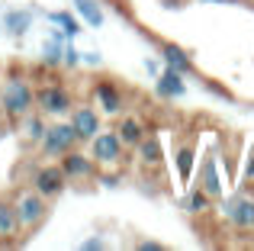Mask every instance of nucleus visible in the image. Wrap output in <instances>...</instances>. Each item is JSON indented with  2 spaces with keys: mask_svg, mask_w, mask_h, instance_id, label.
I'll list each match as a JSON object with an SVG mask.
<instances>
[{
  "mask_svg": "<svg viewBox=\"0 0 254 251\" xmlns=\"http://www.w3.org/2000/svg\"><path fill=\"white\" fill-rule=\"evenodd\" d=\"M199 187H203L212 200H222L225 184H222V177H219V155L216 151H209V155L203 158V164H199Z\"/></svg>",
  "mask_w": 254,
  "mask_h": 251,
  "instance_id": "nucleus-10",
  "label": "nucleus"
},
{
  "mask_svg": "<svg viewBox=\"0 0 254 251\" xmlns=\"http://www.w3.org/2000/svg\"><path fill=\"white\" fill-rule=\"evenodd\" d=\"M10 203H13V213H16L19 235H32L45 219H49V200L39 196L32 187H19Z\"/></svg>",
  "mask_w": 254,
  "mask_h": 251,
  "instance_id": "nucleus-1",
  "label": "nucleus"
},
{
  "mask_svg": "<svg viewBox=\"0 0 254 251\" xmlns=\"http://www.w3.org/2000/svg\"><path fill=\"white\" fill-rule=\"evenodd\" d=\"M184 209H187L190 216H206V213L212 209V196L206 193L203 187H193L190 193L184 196Z\"/></svg>",
  "mask_w": 254,
  "mask_h": 251,
  "instance_id": "nucleus-19",
  "label": "nucleus"
},
{
  "mask_svg": "<svg viewBox=\"0 0 254 251\" xmlns=\"http://www.w3.org/2000/svg\"><path fill=\"white\" fill-rule=\"evenodd\" d=\"M58 168L64 171V177H68V181H90V177H97V174H100L97 161H93L90 155H81L77 148L64 151L62 161H58Z\"/></svg>",
  "mask_w": 254,
  "mask_h": 251,
  "instance_id": "nucleus-8",
  "label": "nucleus"
},
{
  "mask_svg": "<svg viewBox=\"0 0 254 251\" xmlns=\"http://www.w3.org/2000/svg\"><path fill=\"white\" fill-rule=\"evenodd\" d=\"M71 126L77 132V142H90L103 126H100V113L93 107H74L71 110Z\"/></svg>",
  "mask_w": 254,
  "mask_h": 251,
  "instance_id": "nucleus-11",
  "label": "nucleus"
},
{
  "mask_svg": "<svg viewBox=\"0 0 254 251\" xmlns=\"http://www.w3.org/2000/svg\"><path fill=\"white\" fill-rule=\"evenodd\" d=\"M19 132H23V138L29 145H39V142H42V135H45V116L29 110V113L19 120Z\"/></svg>",
  "mask_w": 254,
  "mask_h": 251,
  "instance_id": "nucleus-18",
  "label": "nucleus"
},
{
  "mask_svg": "<svg viewBox=\"0 0 254 251\" xmlns=\"http://www.w3.org/2000/svg\"><path fill=\"white\" fill-rule=\"evenodd\" d=\"M251 193H254V187H251Z\"/></svg>",
  "mask_w": 254,
  "mask_h": 251,
  "instance_id": "nucleus-32",
  "label": "nucleus"
},
{
  "mask_svg": "<svg viewBox=\"0 0 254 251\" xmlns=\"http://www.w3.org/2000/svg\"><path fill=\"white\" fill-rule=\"evenodd\" d=\"M161 58H164V64L168 68H174V71H180V74H196V64H193V58L187 55L180 45H174V42H164L161 45Z\"/></svg>",
  "mask_w": 254,
  "mask_h": 251,
  "instance_id": "nucleus-16",
  "label": "nucleus"
},
{
  "mask_svg": "<svg viewBox=\"0 0 254 251\" xmlns=\"http://www.w3.org/2000/svg\"><path fill=\"white\" fill-rule=\"evenodd\" d=\"M29 110H36V90L29 87V81H26L23 74L6 77L3 90H0V113H3L6 120L19 123Z\"/></svg>",
  "mask_w": 254,
  "mask_h": 251,
  "instance_id": "nucleus-2",
  "label": "nucleus"
},
{
  "mask_svg": "<svg viewBox=\"0 0 254 251\" xmlns=\"http://www.w3.org/2000/svg\"><path fill=\"white\" fill-rule=\"evenodd\" d=\"M77 145V132L71 123H55V126H45V135L39 142L42 155H52V158H62L64 151H71Z\"/></svg>",
  "mask_w": 254,
  "mask_h": 251,
  "instance_id": "nucleus-6",
  "label": "nucleus"
},
{
  "mask_svg": "<svg viewBox=\"0 0 254 251\" xmlns=\"http://www.w3.org/2000/svg\"><path fill=\"white\" fill-rule=\"evenodd\" d=\"M81 62H87V64H100V55H97V52H81Z\"/></svg>",
  "mask_w": 254,
  "mask_h": 251,
  "instance_id": "nucleus-29",
  "label": "nucleus"
},
{
  "mask_svg": "<svg viewBox=\"0 0 254 251\" xmlns=\"http://www.w3.org/2000/svg\"><path fill=\"white\" fill-rule=\"evenodd\" d=\"M138 251H164V245L155 239H145V242H138Z\"/></svg>",
  "mask_w": 254,
  "mask_h": 251,
  "instance_id": "nucleus-26",
  "label": "nucleus"
},
{
  "mask_svg": "<svg viewBox=\"0 0 254 251\" xmlns=\"http://www.w3.org/2000/svg\"><path fill=\"white\" fill-rule=\"evenodd\" d=\"M135 161L142 164V168H161L164 148H161V142H158V135H151V132H148V135L135 145Z\"/></svg>",
  "mask_w": 254,
  "mask_h": 251,
  "instance_id": "nucleus-15",
  "label": "nucleus"
},
{
  "mask_svg": "<svg viewBox=\"0 0 254 251\" xmlns=\"http://www.w3.org/2000/svg\"><path fill=\"white\" fill-rule=\"evenodd\" d=\"M74 6H77V13L84 16L87 26H103V10H100L97 0H74Z\"/></svg>",
  "mask_w": 254,
  "mask_h": 251,
  "instance_id": "nucleus-23",
  "label": "nucleus"
},
{
  "mask_svg": "<svg viewBox=\"0 0 254 251\" xmlns=\"http://www.w3.org/2000/svg\"><path fill=\"white\" fill-rule=\"evenodd\" d=\"M219 213H222V219L229 222L232 229H238V232H254V193L251 190H238L229 200H222Z\"/></svg>",
  "mask_w": 254,
  "mask_h": 251,
  "instance_id": "nucleus-4",
  "label": "nucleus"
},
{
  "mask_svg": "<svg viewBox=\"0 0 254 251\" xmlns=\"http://www.w3.org/2000/svg\"><path fill=\"white\" fill-rule=\"evenodd\" d=\"M93 100H97V107L103 110V113H110V116H119L126 110V97L113 81H97L93 84Z\"/></svg>",
  "mask_w": 254,
  "mask_h": 251,
  "instance_id": "nucleus-9",
  "label": "nucleus"
},
{
  "mask_svg": "<svg viewBox=\"0 0 254 251\" xmlns=\"http://www.w3.org/2000/svg\"><path fill=\"white\" fill-rule=\"evenodd\" d=\"M29 26H32V10H10L3 16V29L10 36H23V32H29Z\"/></svg>",
  "mask_w": 254,
  "mask_h": 251,
  "instance_id": "nucleus-20",
  "label": "nucleus"
},
{
  "mask_svg": "<svg viewBox=\"0 0 254 251\" xmlns=\"http://www.w3.org/2000/svg\"><path fill=\"white\" fill-rule=\"evenodd\" d=\"M174 164H177L180 184H190L193 168H196V142H193V138H187V142L177 145V151H174Z\"/></svg>",
  "mask_w": 254,
  "mask_h": 251,
  "instance_id": "nucleus-14",
  "label": "nucleus"
},
{
  "mask_svg": "<svg viewBox=\"0 0 254 251\" xmlns=\"http://www.w3.org/2000/svg\"><path fill=\"white\" fill-rule=\"evenodd\" d=\"M113 3H116V6H119V13H123V10H126V0H113Z\"/></svg>",
  "mask_w": 254,
  "mask_h": 251,
  "instance_id": "nucleus-30",
  "label": "nucleus"
},
{
  "mask_svg": "<svg viewBox=\"0 0 254 251\" xmlns=\"http://www.w3.org/2000/svg\"><path fill=\"white\" fill-rule=\"evenodd\" d=\"M155 90H158V97H164V100H177V97L187 94V81H184L180 71L164 68L161 74L155 77Z\"/></svg>",
  "mask_w": 254,
  "mask_h": 251,
  "instance_id": "nucleus-12",
  "label": "nucleus"
},
{
  "mask_svg": "<svg viewBox=\"0 0 254 251\" xmlns=\"http://www.w3.org/2000/svg\"><path fill=\"white\" fill-rule=\"evenodd\" d=\"M64 184H68V177H64V171L58 168V164H42V168L32 171L29 187L36 190L39 196H45V200H55V196L64 190Z\"/></svg>",
  "mask_w": 254,
  "mask_h": 251,
  "instance_id": "nucleus-7",
  "label": "nucleus"
},
{
  "mask_svg": "<svg viewBox=\"0 0 254 251\" xmlns=\"http://www.w3.org/2000/svg\"><path fill=\"white\" fill-rule=\"evenodd\" d=\"M62 64H64V68H77V64H81V52H77L74 45H64V52H62Z\"/></svg>",
  "mask_w": 254,
  "mask_h": 251,
  "instance_id": "nucleus-24",
  "label": "nucleus"
},
{
  "mask_svg": "<svg viewBox=\"0 0 254 251\" xmlns=\"http://www.w3.org/2000/svg\"><path fill=\"white\" fill-rule=\"evenodd\" d=\"M123 151H126V145L119 142L116 129H110V132L100 129L90 138V158L97 161V168H119L123 164Z\"/></svg>",
  "mask_w": 254,
  "mask_h": 251,
  "instance_id": "nucleus-5",
  "label": "nucleus"
},
{
  "mask_svg": "<svg viewBox=\"0 0 254 251\" xmlns=\"http://www.w3.org/2000/svg\"><path fill=\"white\" fill-rule=\"evenodd\" d=\"M71 107H74V97L62 81L49 77V81H42L36 87V110L42 116H64L71 113Z\"/></svg>",
  "mask_w": 254,
  "mask_h": 251,
  "instance_id": "nucleus-3",
  "label": "nucleus"
},
{
  "mask_svg": "<svg viewBox=\"0 0 254 251\" xmlns=\"http://www.w3.org/2000/svg\"><path fill=\"white\" fill-rule=\"evenodd\" d=\"M116 135L126 148H135V145L148 135V126H145L142 116H123V120L116 123Z\"/></svg>",
  "mask_w": 254,
  "mask_h": 251,
  "instance_id": "nucleus-13",
  "label": "nucleus"
},
{
  "mask_svg": "<svg viewBox=\"0 0 254 251\" xmlns=\"http://www.w3.org/2000/svg\"><path fill=\"white\" fill-rule=\"evenodd\" d=\"M49 23L62 26V36H68V39H74L77 32H81V23H77V16H71L68 10H58V13H49Z\"/></svg>",
  "mask_w": 254,
  "mask_h": 251,
  "instance_id": "nucleus-22",
  "label": "nucleus"
},
{
  "mask_svg": "<svg viewBox=\"0 0 254 251\" xmlns=\"http://www.w3.org/2000/svg\"><path fill=\"white\" fill-rule=\"evenodd\" d=\"M62 52H64L62 32H52L49 42L42 45V64H45V68H55V64H62Z\"/></svg>",
  "mask_w": 254,
  "mask_h": 251,
  "instance_id": "nucleus-21",
  "label": "nucleus"
},
{
  "mask_svg": "<svg viewBox=\"0 0 254 251\" xmlns=\"http://www.w3.org/2000/svg\"><path fill=\"white\" fill-rule=\"evenodd\" d=\"M209 3H229V0H209Z\"/></svg>",
  "mask_w": 254,
  "mask_h": 251,
  "instance_id": "nucleus-31",
  "label": "nucleus"
},
{
  "mask_svg": "<svg viewBox=\"0 0 254 251\" xmlns=\"http://www.w3.org/2000/svg\"><path fill=\"white\" fill-rule=\"evenodd\" d=\"M81 248H84V251H100V248H103V239H87Z\"/></svg>",
  "mask_w": 254,
  "mask_h": 251,
  "instance_id": "nucleus-27",
  "label": "nucleus"
},
{
  "mask_svg": "<svg viewBox=\"0 0 254 251\" xmlns=\"http://www.w3.org/2000/svg\"><path fill=\"white\" fill-rule=\"evenodd\" d=\"M245 181L254 184V148L248 151V158H245Z\"/></svg>",
  "mask_w": 254,
  "mask_h": 251,
  "instance_id": "nucleus-25",
  "label": "nucleus"
},
{
  "mask_svg": "<svg viewBox=\"0 0 254 251\" xmlns=\"http://www.w3.org/2000/svg\"><path fill=\"white\" fill-rule=\"evenodd\" d=\"M16 239H19V226H16L13 203L6 196H0V242H16Z\"/></svg>",
  "mask_w": 254,
  "mask_h": 251,
  "instance_id": "nucleus-17",
  "label": "nucleus"
},
{
  "mask_svg": "<svg viewBox=\"0 0 254 251\" xmlns=\"http://www.w3.org/2000/svg\"><path fill=\"white\" fill-rule=\"evenodd\" d=\"M145 71H148V74H155V77H158V74H161V64H158L155 58H148V62H145Z\"/></svg>",
  "mask_w": 254,
  "mask_h": 251,
  "instance_id": "nucleus-28",
  "label": "nucleus"
}]
</instances>
